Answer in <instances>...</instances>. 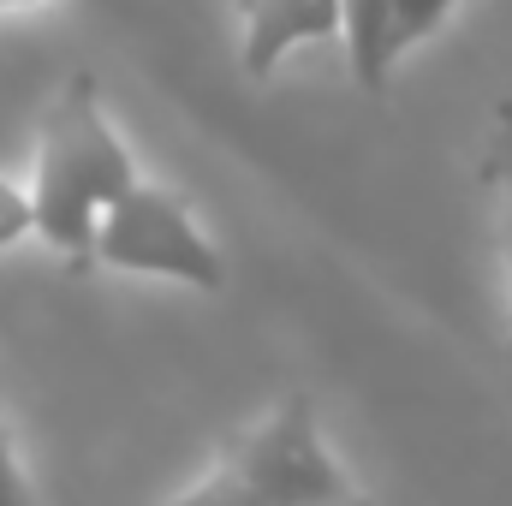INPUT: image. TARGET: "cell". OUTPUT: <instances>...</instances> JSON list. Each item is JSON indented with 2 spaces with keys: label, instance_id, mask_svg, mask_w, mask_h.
<instances>
[{
  "label": "cell",
  "instance_id": "obj_1",
  "mask_svg": "<svg viewBox=\"0 0 512 506\" xmlns=\"http://www.w3.org/2000/svg\"><path fill=\"white\" fill-rule=\"evenodd\" d=\"M137 185L126 137L102 114L96 72H72L66 90L48 102L36 131V179H30V215L36 233L72 262V274L96 268V227L102 215Z\"/></svg>",
  "mask_w": 512,
  "mask_h": 506
},
{
  "label": "cell",
  "instance_id": "obj_2",
  "mask_svg": "<svg viewBox=\"0 0 512 506\" xmlns=\"http://www.w3.org/2000/svg\"><path fill=\"white\" fill-rule=\"evenodd\" d=\"M221 465L262 506H364L358 483L346 477V465L322 435L310 393H286L274 411L233 429L221 441Z\"/></svg>",
  "mask_w": 512,
  "mask_h": 506
},
{
  "label": "cell",
  "instance_id": "obj_3",
  "mask_svg": "<svg viewBox=\"0 0 512 506\" xmlns=\"http://www.w3.org/2000/svg\"><path fill=\"white\" fill-rule=\"evenodd\" d=\"M96 262L102 268H126V274L179 280V286H197V292H221L227 286V256L215 251V239L197 227L191 203L179 191L143 185V179L102 215Z\"/></svg>",
  "mask_w": 512,
  "mask_h": 506
},
{
  "label": "cell",
  "instance_id": "obj_4",
  "mask_svg": "<svg viewBox=\"0 0 512 506\" xmlns=\"http://www.w3.org/2000/svg\"><path fill=\"white\" fill-rule=\"evenodd\" d=\"M245 18V42H239V66L251 78H268L292 48L340 36V0H233Z\"/></svg>",
  "mask_w": 512,
  "mask_h": 506
},
{
  "label": "cell",
  "instance_id": "obj_5",
  "mask_svg": "<svg viewBox=\"0 0 512 506\" xmlns=\"http://www.w3.org/2000/svg\"><path fill=\"white\" fill-rule=\"evenodd\" d=\"M340 36L346 60L364 96H382L393 66H399V30H393V0H340Z\"/></svg>",
  "mask_w": 512,
  "mask_h": 506
},
{
  "label": "cell",
  "instance_id": "obj_6",
  "mask_svg": "<svg viewBox=\"0 0 512 506\" xmlns=\"http://www.w3.org/2000/svg\"><path fill=\"white\" fill-rule=\"evenodd\" d=\"M483 191L495 203V239H501V274H507V352H512V102L495 108V126H489Z\"/></svg>",
  "mask_w": 512,
  "mask_h": 506
},
{
  "label": "cell",
  "instance_id": "obj_7",
  "mask_svg": "<svg viewBox=\"0 0 512 506\" xmlns=\"http://www.w3.org/2000/svg\"><path fill=\"white\" fill-rule=\"evenodd\" d=\"M167 506H262V501H256L251 489H245V483H239V477H233V471L215 459V465H209V471H203L191 489H179Z\"/></svg>",
  "mask_w": 512,
  "mask_h": 506
},
{
  "label": "cell",
  "instance_id": "obj_8",
  "mask_svg": "<svg viewBox=\"0 0 512 506\" xmlns=\"http://www.w3.org/2000/svg\"><path fill=\"white\" fill-rule=\"evenodd\" d=\"M459 0H393V30H399V54L405 48H417V42H429L441 24H447V12H453Z\"/></svg>",
  "mask_w": 512,
  "mask_h": 506
},
{
  "label": "cell",
  "instance_id": "obj_9",
  "mask_svg": "<svg viewBox=\"0 0 512 506\" xmlns=\"http://www.w3.org/2000/svg\"><path fill=\"white\" fill-rule=\"evenodd\" d=\"M36 233V215H30V191H18L12 179H0V251L30 239Z\"/></svg>",
  "mask_w": 512,
  "mask_h": 506
},
{
  "label": "cell",
  "instance_id": "obj_10",
  "mask_svg": "<svg viewBox=\"0 0 512 506\" xmlns=\"http://www.w3.org/2000/svg\"><path fill=\"white\" fill-rule=\"evenodd\" d=\"M0 506H36V489L12 453V435H6V405H0Z\"/></svg>",
  "mask_w": 512,
  "mask_h": 506
},
{
  "label": "cell",
  "instance_id": "obj_11",
  "mask_svg": "<svg viewBox=\"0 0 512 506\" xmlns=\"http://www.w3.org/2000/svg\"><path fill=\"white\" fill-rule=\"evenodd\" d=\"M30 6H48V0H0V12H30Z\"/></svg>",
  "mask_w": 512,
  "mask_h": 506
}]
</instances>
